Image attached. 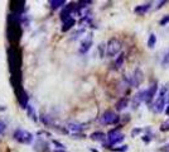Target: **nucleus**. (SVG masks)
<instances>
[{
	"mask_svg": "<svg viewBox=\"0 0 169 152\" xmlns=\"http://www.w3.org/2000/svg\"><path fill=\"white\" fill-rule=\"evenodd\" d=\"M141 101H145V91H144V90H143V91H139L138 94L134 96V99H133V107H134V108H138V107L140 105Z\"/></svg>",
	"mask_w": 169,
	"mask_h": 152,
	"instance_id": "12",
	"label": "nucleus"
},
{
	"mask_svg": "<svg viewBox=\"0 0 169 152\" xmlns=\"http://www.w3.org/2000/svg\"><path fill=\"white\" fill-rule=\"evenodd\" d=\"M49 4H50V8H52V9H58V8H61L62 5H66L67 3L64 2V0H50Z\"/></svg>",
	"mask_w": 169,
	"mask_h": 152,
	"instance_id": "18",
	"label": "nucleus"
},
{
	"mask_svg": "<svg viewBox=\"0 0 169 152\" xmlns=\"http://www.w3.org/2000/svg\"><path fill=\"white\" fill-rule=\"evenodd\" d=\"M13 138H14L16 142L22 143V145H30V143L33 142V138H34V136H33L30 132L19 128V129H15V131H14Z\"/></svg>",
	"mask_w": 169,
	"mask_h": 152,
	"instance_id": "1",
	"label": "nucleus"
},
{
	"mask_svg": "<svg viewBox=\"0 0 169 152\" xmlns=\"http://www.w3.org/2000/svg\"><path fill=\"white\" fill-rule=\"evenodd\" d=\"M169 23V15H164L162 19H160V25H165Z\"/></svg>",
	"mask_w": 169,
	"mask_h": 152,
	"instance_id": "25",
	"label": "nucleus"
},
{
	"mask_svg": "<svg viewBox=\"0 0 169 152\" xmlns=\"http://www.w3.org/2000/svg\"><path fill=\"white\" fill-rule=\"evenodd\" d=\"M110 150H112V151H116V152H125L126 150H128V146H121V147H110Z\"/></svg>",
	"mask_w": 169,
	"mask_h": 152,
	"instance_id": "22",
	"label": "nucleus"
},
{
	"mask_svg": "<svg viewBox=\"0 0 169 152\" xmlns=\"http://www.w3.org/2000/svg\"><path fill=\"white\" fill-rule=\"evenodd\" d=\"M27 113H28V115H29V118L32 121H38V117H37V113H36V110H34V108H33L30 104L27 107Z\"/></svg>",
	"mask_w": 169,
	"mask_h": 152,
	"instance_id": "17",
	"label": "nucleus"
},
{
	"mask_svg": "<svg viewBox=\"0 0 169 152\" xmlns=\"http://www.w3.org/2000/svg\"><path fill=\"white\" fill-rule=\"evenodd\" d=\"M162 63H163V66H169V49H168V52L165 53V56H164V58H163V61H162Z\"/></svg>",
	"mask_w": 169,
	"mask_h": 152,
	"instance_id": "23",
	"label": "nucleus"
},
{
	"mask_svg": "<svg viewBox=\"0 0 169 152\" xmlns=\"http://www.w3.org/2000/svg\"><path fill=\"white\" fill-rule=\"evenodd\" d=\"M155 42H157V37H155V34L151 33V34L149 36V39H148V47L149 48H154Z\"/></svg>",
	"mask_w": 169,
	"mask_h": 152,
	"instance_id": "19",
	"label": "nucleus"
},
{
	"mask_svg": "<svg viewBox=\"0 0 169 152\" xmlns=\"http://www.w3.org/2000/svg\"><path fill=\"white\" fill-rule=\"evenodd\" d=\"M124 60H125V55H124V53H120V55H119V57H117V58H116V61H115V67H116V69H119V67H121V65H122Z\"/></svg>",
	"mask_w": 169,
	"mask_h": 152,
	"instance_id": "20",
	"label": "nucleus"
},
{
	"mask_svg": "<svg viewBox=\"0 0 169 152\" xmlns=\"http://www.w3.org/2000/svg\"><path fill=\"white\" fill-rule=\"evenodd\" d=\"M40 121H42V123L46 124V125H50V124H52V122H50L48 115H42L40 117Z\"/></svg>",
	"mask_w": 169,
	"mask_h": 152,
	"instance_id": "21",
	"label": "nucleus"
},
{
	"mask_svg": "<svg viewBox=\"0 0 169 152\" xmlns=\"http://www.w3.org/2000/svg\"><path fill=\"white\" fill-rule=\"evenodd\" d=\"M124 134L119 131V129H112L107 133V141H109V146L111 147L114 145H117V143H121L124 141Z\"/></svg>",
	"mask_w": 169,
	"mask_h": 152,
	"instance_id": "4",
	"label": "nucleus"
},
{
	"mask_svg": "<svg viewBox=\"0 0 169 152\" xmlns=\"http://www.w3.org/2000/svg\"><path fill=\"white\" fill-rule=\"evenodd\" d=\"M54 152H66V151H63V150H57V151H54Z\"/></svg>",
	"mask_w": 169,
	"mask_h": 152,
	"instance_id": "30",
	"label": "nucleus"
},
{
	"mask_svg": "<svg viewBox=\"0 0 169 152\" xmlns=\"http://www.w3.org/2000/svg\"><path fill=\"white\" fill-rule=\"evenodd\" d=\"M167 3H168V2H160V3H159V4L157 5V8H158V9H159V8H162V6H163L164 4H167Z\"/></svg>",
	"mask_w": 169,
	"mask_h": 152,
	"instance_id": "28",
	"label": "nucleus"
},
{
	"mask_svg": "<svg viewBox=\"0 0 169 152\" xmlns=\"http://www.w3.org/2000/svg\"><path fill=\"white\" fill-rule=\"evenodd\" d=\"M91 46H92V37H91V34H88V37H87V38H84V39L81 42L78 52H80L81 55L87 53V52H88V49L91 48Z\"/></svg>",
	"mask_w": 169,
	"mask_h": 152,
	"instance_id": "9",
	"label": "nucleus"
},
{
	"mask_svg": "<svg viewBox=\"0 0 169 152\" xmlns=\"http://www.w3.org/2000/svg\"><path fill=\"white\" fill-rule=\"evenodd\" d=\"M10 8L16 15H23L24 9H25V2L23 0H15V2H10Z\"/></svg>",
	"mask_w": 169,
	"mask_h": 152,
	"instance_id": "8",
	"label": "nucleus"
},
{
	"mask_svg": "<svg viewBox=\"0 0 169 152\" xmlns=\"http://www.w3.org/2000/svg\"><path fill=\"white\" fill-rule=\"evenodd\" d=\"M160 129H162L163 132H164V131H168V129H169V121H168V122H164V123L162 124V127H160Z\"/></svg>",
	"mask_w": 169,
	"mask_h": 152,
	"instance_id": "26",
	"label": "nucleus"
},
{
	"mask_svg": "<svg viewBox=\"0 0 169 152\" xmlns=\"http://www.w3.org/2000/svg\"><path fill=\"white\" fill-rule=\"evenodd\" d=\"M143 80H144V74L141 72L140 69H136V70L134 71L133 76L130 78V85H133V86H135V88H138L140 84L143 82Z\"/></svg>",
	"mask_w": 169,
	"mask_h": 152,
	"instance_id": "7",
	"label": "nucleus"
},
{
	"mask_svg": "<svg viewBox=\"0 0 169 152\" xmlns=\"http://www.w3.org/2000/svg\"><path fill=\"white\" fill-rule=\"evenodd\" d=\"M121 41L120 39H117V38H111L107 43H106V56L107 57H114L116 56L117 53H120V51H121Z\"/></svg>",
	"mask_w": 169,
	"mask_h": 152,
	"instance_id": "2",
	"label": "nucleus"
},
{
	"mask_svg": "<svg viewBox=\"0 0 169 152\" xmlns=\"http://www.w3.org/2000/svg\"><path fill=\"white\" fill-rule=\"evenodd\" d=\"M5 131H6V124L3 121H0V136H3Z\"/></svg>",
	"mask_w": 169,
	"mask_h": 152,
	"instance_id": "24",
	"label": "nucleus"
},
{
	"mask_svg": "<svg viewBox=\"0 0 169 152\" xmlns=\"http://www.w3.org/2000/svg\"><path fill=\"white\" fill-rule=\"evenodd\" d=\"M76 24V20L73 19V18H71V19H68L67 22H64L63 23V25H62V28H61V31L62 32H67V31H70L73 25Z\"/></svg>",
	"mask_w": 169,
	"mask_h": 152,
	"instance_id": "16",
	"label": "nucleus"
},
{
	"mask_svg": "<svg viewBox=\"0 0 169 152\" xmlns=\"http://www.w3.org/2000/svg\"><path fill=\"white\" fill-rule=\"evenodd\" d=\"M167 88H164L162 91H160V94H159V96H158V99H157V101L154 103V112L155 113H162L163 110H164V107H165V96H167Z\"/></svg>",
	"mask_w": 169,
	"mask_h": 152,
	"instance_id": "5",
	"label": "nucleus"
},
{
	"mask_svg": "<svg viewBox=\"0 0 169 152\" xmlns=\"http://www.w3.org/2000/svg\"><path fill=\"white\" fill-rule=\"evenodd\" d=\"M165 114H167V115H169V105L165 108Z\"/></svg>",
	"mask_w": 169,
	"mask_h": 152,
	"instance_id": "29",
	"label": "nucleus"
},
{
	"mask_svg": "<svg viewBox=\"0 0 169 152\" xmlns=\"http://www.w3.org/2000/svg\"><path fill=\"white\" fill-rule=\"evenodd\" d=\"M90 137H91V139H94V141L104 142L105 139H107V134H105L104 132H94Z\"/></svg>",
	"mask_w": 169,
	"mask_h": 152,
	"instance_id": "14",
	"label": "nucleus"
},
{
	"mask_svg": "<svg viewBox=\"0 0 169 152\" xmlns=\"http://www.w3.org/2000/svg\"><path fill=\"white\" fill-rule=\"evenodd\" d=\"M151 8V3H148V4H143V5H138L136 8L134 9V12L136 13L138 15H144L149 9Z\"/></svg>",
	"mask_w": 169,
	"mask_h": 152,
	"instance_id": "13",
	"label": "nucleus"
},
{
	"mask_svg": "<svg viewBox=\"0 0 169 152\" xmlns=\"http://www.w3.org/2000/svg\"><path fill=\"white\" fill-rule=\"evenodd\" d=\"M157 91H158V85L157 84H153L147 91H145V103L147 104H150L151 101H153L155 94H157Z\"/></svg>",
	"mask_w": 169,
	"mask_h": 152,
	"instance_id": "10",
	"label": "nucleus"
},
{
	"mask_svg": "<svg viewBox=\"0 0 169 152\" xmlns=\"http://www.w3.org/2000/svg\"><path fill=\"white\" fill-rule=\"evenodd\" d=\"M141 132V129L140 128H136V129H134L133 132H131V136H135V134H136V133H140Z\"/></svg>",
	"mask_w": 169,
	"mask_h": 152,
	"instance_id": "27",
	"label": "nucleus"
},
{
	"mask_svg": "<svg viewBox=\"0 0 169 152\" xmlns=\"http://www.w3.org/2000/svg\"><path fill=\"white\" fill-rule=\"evenodd\" d=\"M128 104H129L128 98H121L120 100H117V103H116V110H117V112L124 110V109L128 107Z\"/></svg>",
	"mask_w": 169,
	"mask_h": 152,
	"instance_id": "15",
	"label": "nucleus"
},
{
	"mask_svg": "<svg viewBox=\"0 0 169 152\" xmlns=\"http://www.w3.org/2000/svg\"><path fill=\"white\" fill-rule=\"evenodd\" d=\"M66 129L73 133V134H78L83 131V124L81 123H74V122H70V123H67V127H66Z\"/></svg>",
	"mask_w": 169,
	"mask_h": 152,
	"instance_id": "11",
	"label": "nucleus"
},
{
	"mask_svg": "<svg viewBox=\"0 0 169 152\" xmlns=\"http://www.w3.org/2000/svg\"><path fill=\"white\" fill-rule=\"evenodd\" d=\"M119 121H120V117L117 115L115 112H112V110H106L102 115H101V118H100V122L102 123V124H106V125L116 124Z\"/></svg>",
	"mask_w": 169,
	"mask_h": 152,
	"instance_id": "3",
	"label": "nucleus"
},
{
	"mask_svg": "<svg viewBox=\"0 0 169 152\" xmlns=\"http://www.w3.org/2000/svg\"><path fill=\"white\" fill-rule=\"evenodd\" d=\"M15 94H16V99H18V101H19V104L22 105V108L27 109V107L29 105V98H28L27 91H25L22 86H19V88L15 89Z\"/></svg>",
	"mask_w": 169,
	"mask_h": 152,
	"instance_id": "6",
	"label": "nucleus"
}]
</instances>
